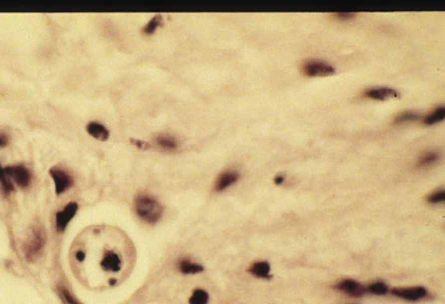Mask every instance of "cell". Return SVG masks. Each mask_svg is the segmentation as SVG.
I'll use <instances>...</instances> for the list:
<instances>
[{
    "mask_svg": "<svg viewBox=\"0 0 445 304\" xmlns=\"http://www.w3.org/2000/svg\"><path fill=\"white\" fill-rule=\"evenodd\" d=\"M134 209L138 217L149 224H155L160 220L163 212L161 205L147 194L136 196L134 200Z\"/></svg>",
    "mask_w": 445,
    "mask_h": 304,
    "instance_id": "obj_1",
    "label": "cell"
},
{
    "mask_svg": "<svg viewBox=\"0 0 445 304\" xmlns=\"http://www.w3.org/2000/svg\"><path fill=\"white\" fill-rule=\"evenodd\" d=\"M45 244V232L43 227L34 225L32 226L26 235L25 242L23 245L24 256L29 261H34L43 252Z\"/></svg>",
    "mask_w": 445,
    "mask_h": 304,
    "instance_id": "obj_2",
    "label": "cell"
},
{
    "mask_svg": "<svg viewBox=\"0 0 445 304\" xmlns=\"http://www.w3.org/2000/svg\"><path fill=\"white\" fill-rule=\"evenodd\" d=\"M50 175L55 183V190L57 194H61L71 188L73 185V178L61 168L53 167L50 169Z\"/></svg>",
    "mask_w": 445,
    "mask_h": 304,
    "instance_id": "obj_3",
    "label": "cell"
},
{
    "mask_svg": "<svg viewBox=\"0 0 445 304\" xmlns=\"http://www.w3.org/2000/svg\"><path fill=\"white\" fill-rule=\"evenodd\" d=\"M4 173L20 187H26L31 183L32 176L30 171L21 165L6 167L4 168Z\"/></svg>",
    "mask_w": 445,
    "mask_h": 304,
    "instance_id": "obj_4",
    "label": "cell"
},
{
    "mask_svg": "<svg viewBox=\"0 0 445 304\" xmlns=\"http://www.w3.org/2000/svg\"><path fill=\"white\" fill-rule=\"evenodd\" d=\"M392 294L396 297L408 301H417L424 298L428 293L423 286H415V288H395L392 290Z\"/></svg>",
    "mask_w": 445,
    "mask_h": 304,
    "instance_id": "obj_5",
    "label": "cell"
},
{
    "mask_svg": "<svg viewBox=\"0 0 445 304\" xmlns=\"http://www.w3.org/2000/svg\"><path fill=\"white\" fill-rule=\"evenodd\" d=\"M304 73L308 76H328L334 73V69L320 61H308L304 66Z\"/></svg>",
    "mask_w": 445,
    "mask_h": 304,
    "instance_id": "obj_6",
    "label": "cell"
},
{
    "mask_svg": "<svg viewBox=\"0 0 445 304\" xmlns=\"http://www.w3.org/2000/svg\"><path fill=\"white\" fill-rule=\"evenodd\" d=\"M78 209V205L74 202L68 204L67 206L61 211L56 214V227L58 231H63L66 229L70 221L74 218L76 211Z\"/></svg>",
    "mask_w": 445,
    "mask_h": 304,
    "instance_id": "obj_7",
    "label": "cell"
},
{
    "mask_svg": "<svg viewBox=\"0 0 445 304\" xmlns=\"http://www.w3.org/2000/svg\"><path fill=\"white\" fill-rule=\"evenodd\" d=\"M335 289L351 297H361L366 292V289L360 282L351 279L342 280L335 285Z\"/></svg>",
    "mask_w": 445,
    "mask_h": 304,
    "instance_id": "obj_8",
    "label": "cell"
},
{
    "mask_svg": "<svg viewBox=\"0 0 445 304\" xmlns=\"http://www.w3.org/2000/svg\"><path fill=\"white\" fill-rule=\"evenodd\" d=\"M240 174L235 171H225L219 175L214 185V190L220 192L228 188L229 186L234 184L239 180Z\"/></svg>",
    "mask_w": 445,
    "mask_h": 304,
    "instance_id": "obj_9",
    "label": "cell"
},
{
    "mask_svg": "<svg viewBox=\"0 0 445 304\" xmlns=\"http://www.w3.org/2000/svg\"><path fill=\"white\" fill-rule=\"evenodd\" d=\"M365 96L372 98V100H378V101H385L387 98H394L399 96L398 91L394 90V89L390 88H375V89H370V90H367L365 92Z\"/></svg>",
    "mask_w": 445,
    "mask_h": 304,
    "instance_id": "obj_10",
    "label": "cell"
},
{
    "mask_svg": "<svg viewBox=\"0 0 445 304\" xmlns=\"http://www.w3.org/2000/svg\"><path fill=\"white\" fill-rule=\"evenodd\" d=\"M101 266L104 271H111V272H117L121 270L122 267V261L120 257L117 256L113 252H108L104 255Z\"/></svg>",
    "mask_w": 445,
    "mask_h": 304,
    "instance_id": "obj_11",
    "label": "cell"
},
{
    "mask_svg": "<svg viewBox=\"0 0 445 304\" xmlns=\"http://www.w3.org/2000/svg\"><path fill=\"white\" fill-rule=\"evenodd\" d=\"M87 131L90 136H92L93 138L99 141H106L109 138L108 129L104 126V125L96 122L89 123L87 125Z\"/></svg>",
    "mask_w": 445,
    "mask_h": 304,
    "instance_id": "obj_12",
    "label": "cell"
},
{
    "mask_svg": "<svg viewBox=\"0 0 445 304\" xmlns=\"http://www.w3.org/2000/svg\"><path fill=\"white\" fill-rule=\"evenodd\" d=\"M269 271H270V266H269V263L266 261H260V262L253 263L248 270V272L251 275H253L254 277H258V278H266V279L270 278Z\"/></svg>",
    "mask_w": 445,
    "mask_h": 304,
    "instance_id": "obj_13",
    "label": "cell"
},
{
    "mask_svg": "<svg viewBox=\"0 0 445 304\" xmlns=\"http://www.w3.org/2000/svg\"><path fill=\"white\" fill-rule=\"evenodd\" d=\"M178 268L181 273L186 274V275L197 274V273H201L204 271V267L202 265L193 263L190 260H188V259H181V260H179Z\"/></svg>",
    "mask_w": 445,
    "mask_h": 304,
    "instance_id": "obj_14",
    "label": "cell"
},
{
    "mask_svg": "<svg viewBox=\"0 0 445 304\" xmlns=\"http://www.w3.org/2000/svg\"><path fill=\"white\" fill-rule=\"evenodd\" d=\"M444 114H445L444 107H439V108H436L432 113L426 115L423 119V123L425 125H433L438 123L439 121H442L444 119Z\"/></svg>",
    "mask_w": 445,
    "mask_h": 304,
    "instance_id": "obj_15",
    "label": "cell"
},
{
    "mask_svg": "<svg viewBox=\"0 0 445 304\" xmlns=\"http://www.w3.org/2000/svg\"><path fill=\"white\" fill-rule=\"evenodd\" d=\"M156 142L160 147L166 150H174L177 148V142L175 139L169 136H158Z\"/></svg>",
    "mask_w": 445,
    "mask_h": 304,
    "instance_id": "obj_16",
    "label": "cell"
},
{
    "mask_svg": "<svg viewBox=\"0 0 445 304\" xmlns=\"http://www.w3.org/2000/svg\"><path fill=\"white\" fill-rule=\"evenodd\" d=\"M162 24V17L160 15H156L153 18L144 26L143 28V33L147 34V35H151L154 32L157 30V28Z\"/></svg>",
    "mask_w": 445,
    "mask_h": 304,
    "instance_id": "obj_17",
    "label": "cell"
},
{
    "mask_svg": "<svg viewBox=\"0 0 445 304\" xmlns=\"http://www.w3.org/2000/svg\"><path fill=\"white\" fill-rule=\"evenodd\" d=\"M209 295L204 290H196L189 299L190 304H207Z\"/></svg>",
    "mask_w": 445,
    "mask_h": 304,
    "instance_id": "obj_18",
    "label": "cell"
},
{
    "mask_svg": "<svg viewBox=\"0 0 445 304\" xmlns=\"http://www.w3.org/2000/svg\"><path fill=\"white\" fill-rule=\"evenodd\" d=\"M368 292L375 294V295H385L388 292L387 285L383 282H376L370 284L367 288Z\"/></svg>",
    "mask_w": 445,
    "mask_h": 304,
    "instance_id": "obj_19",
    "label": "cell"
},
{
    "mask_svg": "<svg viewBox=\"0 0 445 304\" xmlns=\"http://www.w3.org/2000/svg\"><path fill=\"white\" fill-rule=\"evenodd\" d=\"M418 118H419L418 113L406 111V112H402L400 114H398L395 118V123L399 124V123H403V122H407V121H415Z\"/></svg>",
    "mask_w": 445,
    "mask_h": 304,
    "instance_id": "obj_20",
    "label": "cell"
},
{
    "mask_svg": "<svg viewBox=\"0 0 445 304\" xmlns=\"http://www.w3.org/2000/svg\"><path fill=\"white\" fill-rule=\"evenodd\" d=\"M436 159H437V154L434 153V152H428V153L423 154L419 158V160H418V166H419V167L428 166V165L434 163Z\"/></svg>",
    "mask_w": 445,
    "mask_h": 304,
    "instance_id": "obj_21",
    "label": "cell"
},
{
    "mask_svg": "<svg viewBox=\"0 0 445 304\" xmlns=\"http://www.w3.org/2000/svg\"><path fill=\"white\" fill-rule=\"evenodd\" d=\"M444 200H445L444 190H437V191H435L426 196V201H428L429 203H433V204L444 202Z\"/></svg>",
    "mask_w": 445,
    "mask_h": 304,
    "instance_id": "obj_22",
    "label": "cell"
},
{
    "mask_svg": "<svg viewBox=\"0 0 445 304\" xmlns=\"http://www.w3.org/2000/svg\"><path fill=\"white\" fill-rule=\"evenodd\" d=\"M334 16H337V18H339V19L347 20V19L353 18V17H356V14H353V13H337V14H334Z\"/></svg>",
    "mask_w": 445,
    "mask_h": 304,
    "instance_id": "obj_23",
    "label": "cell"
},
{
    "mask_svg": "<svg viewBox=\"0 0 445 304\" xmlns=\"http://www.w3.org/2000/svg\"><path fill=\"white\" fill-rule=\"evenodd\" d=\"M131 142L134 143V145H135V146H138V147L141 148V149H147V148L149 147L148 143L143 142V141H140V140H131Z\"/></svg>",
    "mask_w": 445,
    "mask_h": 304,
    "instance_id": "obj_24",
    "label": "cell"
},
{
    "mask_svg": "<svg viewBox=\"0 0 445 304\" xmlns=\"http://www.w3.org/2000/svg\"><path fill=\"white\" fill-rule=\"evenodd\" d=\"M8 143V139L3 133H0V147H3L5 145H7Z\"/></svg>",
    "mask_w": 445,
    "mask_h": 304,
    "instance_id": "obj_25",
    "label": "cell"
},
{
    "mask_svg": "<svg viewBox=\"0 0 445 304\" xmlns=\"http://www.w3.org/2000/svg\"><path fill=\"white\" fill-rule=\"evenodd\" d=\"M283 181H284V176H282V175H277V176L275 177V180H274V182H275L276 185L282 184Z\"/></svg>",
    "mask_w": 445,
    "mask_h": 304,
    "instance_id": "obj_26",
    "label": "cell"
},
{
    "mask_svg": "<svg viewBox=\"0 0 445 304\" xmlns=\"http://www.w3.org/2000/svg\"><path fill=\"white\" fill-rule=\"evenodd\" d=\"M76 258H77V260H78V261H84V260H85V258H86V255H85V253H83V252H78V253L76 254Z\"/></svg>",
    "mask_w": 445,
    "mask_h": 304,
    "instance_id": "obj_27",
    "label": "cell"
},
{
    "mask_svg": "<svg viewBox=\"0 0 445 304\" xmlns=\"http://www.w3.org/2000/svg\"><path fill=\"white\" fill-rule=\"evenodd\" d=\"M3 173H4V169L0 166V176H1Z\"/></svg>",
    "mask_w": 445,
    "mask_h": 304,
    "instance_id": "obj_28",
    "label": "cell"
}]
</instances>
